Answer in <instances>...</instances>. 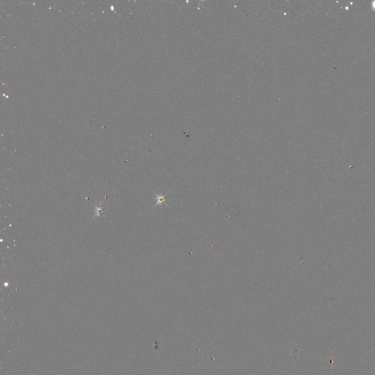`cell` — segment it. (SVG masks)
Listing matches in <instances>:
<instances>
[{
    "label": "cell",
    "mask_w": 375,
    "mask_h": 375,
    "mask_svg": "<svg viewBox=\"0 0 375 375\" xmlns=\"http://www.w3.org/2000/svg\"><path fill=\"white\" fill-rule=\"evenodd\" d=\"M155 199L157 201V203L155 204L153 207L157 205H161V204H165L166 205H167V204L166 203V196H163V195L158 194V193H155Z\"/></svg>",
    "instance_id": "cell-1"
},
{
    "label": "cell",
    "mask_w": 375,
    "mask_h": 375,
    "mask_svg": "<svg viewBox=\"0 0 375 375\" xmlns=\"http://www.w3.org/2000/svg\"><path fill=\"white\" fill-rule=\"evenodd\" d=\"M95 210H96V213H95V216H94V217L100 216V215L101 214V213H102V211H103V208H102V207H96V206H95ZM94 217H93V218H94Z\"/></svg>",
    "instance_id": "cell-2"
}]
</instances>
